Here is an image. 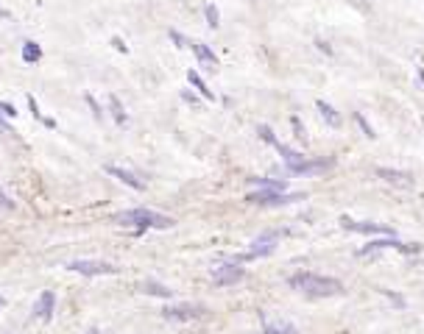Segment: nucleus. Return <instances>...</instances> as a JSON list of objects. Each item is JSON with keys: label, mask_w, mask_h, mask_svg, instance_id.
<instances>
[{"label": "nucleus", "mask_w": 424, "mask_h": 334, "mask_svg": "<svg viewBox=\"0 0 424 334\" xmlns=\"http://www.w3.org/2000/svg\"><path fill=\"white\" fill-rule=\"evenodd\" d=\"M112 178H117L120 184H126L128 189H137V192H143L148 184H146V178L143 176H139V173H134V170H128V167H120V165H106L104 167Z\"/></svg>", "instance_id": "11"}, {"label": "nucleus", "mask_w": 424, "mask_h": 334, "mask_svg": "<svg viewBox=\"0 0 424 334\" xmlns=\"http://www.w3.org/2000/svg\"><path fill=\"white\" fill-rule=\"evenodd\" d=\"M168 39H171V42H173V48H179V50L190 48V39H187L182 31H176V28H171V31H168Z\"/></svg>", "instance_id": "29"}, {"label": "nucleus", "mask_w": 424, "mask_h": 334, "mask_svg": "<svg viewBox=\"0 0 424 334\" xmlns=\"http://www.w3.org/2000/svg\"><path fill=\"white\" fill-rule=\"evenodd\" d=\"M204 306L201 304H193V301H179V304H168L162 306V317L165 320H173V323H190V320H198L204 317Z\"/></svg>", "instance_id": "8"}, {"label": "nucleus", "mask_w": 424, "mask_h": 334, "mask_svg": "<svg viewBox=\"0 0 424 334\" xmlns=\"http://www.w3.org/2000/svg\"><path fill=\"white\" fill-rule=\"evenodd\" d=\"M0 20H12V12L6 6H0Z\"/></svg>", "instance_id": "38"}, {"label": "nucleus", "mask_w": 424, "mask_h": 334, "mask_svg": "<svg viewBox=\"0 0 424 334\" xmlns=\"http://www.w3.org/2000/svg\"><path fill=\"white\" fill-rule=\"evenodd\" d=\"M374 173H377V178H383L385 184H394V187H410L413 184V176L405 173V170H396V167H377Z\"/></svg>", "instance_id": "14"}, {"label": "nucleus", "mask_w": 424, "mask_h": 334, "mask_svg": "<svg viewBox=\"0 0 424 334\" xmlns=\"http://www.w3.org/2000/svg\"><path fill=\"white\" fill-rule=\"evenodd\" d=\"M204 23L215 31V28H221V9L215 6V3H204Z\"/></svg>", "instance_id": "23"}, {"label": "nucleus", "mask_w": 424, "mask_h": 334, "mask_svg": "<svg viewBox=\"0 0 424 334\" xmlns=\"http://www.w3.org/2000/svg\"><path fill=\"white\" fill-rule=\"evenodd\" d=\"M187 84L204 98V101H215V92H212L209 87H206V81L201 79V73L198 70H187Z\"/></svg>", "instance_id": "20"}, {"label": "nucleus", "mask_w": 424, "mask_h": 334, "mask_svg": "<svg viewBox=\"0 0 424 334\" xmlns=\"http://www.w3.org/2000/svg\"><path fill=\"white\" fill-rule=\"evenodd\" d=\"M67 271L95 279V276H115L120 267H115L112 262H104V259H73V262H67Z\"/></svg>", "instance_id": "7"}, {"label": "nucleus", "mask_w": 424, "mask_h": 334, "mask_svg": "<svg viewBox=\"0 0 424 334\" xmlns=\"http://www.w3.org/2000/svg\"><path fill=\"white\" fill-rule=\"evenodd\" d=\"M15 207H17V204H15V198H12V195H9V192H6L3 187H0V209H6V212H15Z\"/></svg>", "instance_id": "30"}, {"label": "nucleus", "mask_w": 424, "mask_h": 334, "mask_svg": "<svg viewBox=\"0 0 424 334\" xmlns=\"http://www.w3.org/2000/svg\"><path fill=\"white\" fill-rule=\"evenodd\" d=\"M26 103H28V112L34 114V120H39V117H42V112H39V103H37V98H34V95H26Z\"/></svg>", "instance_id": "33"}, {"label": "nucleus", "mask_w": 424, "mask_h": 334, "mask_svg": "<svg viewBox=\"0 0 424 334\" xmlns=\"http://www.w3.org/2000/svg\"><path fill=\"white\" fill-rule=\"evenodd\" d=\"M296 200H305V192H279V189H254L246 195V204L260 207V209H279V207H291Z\"/></svg>", "instance_id": "4"}, {"label": "nucleus", "mask_w": 424, "mask_h": 334, "mask_svg": "<svg viewBox=\"0 0 424 334\" xmlns=\"http://www.w3.org/2000/svg\"><path fill=\"white\" fill-rule=\"evenodd\" d=\"M3 306H6V298H3V295H0V309H3Z\"/></svg>", "instance_id": "41"}, {"label": "nucleus", "mask_w": 424, "mask_h": 334, "mask_svg": "<svg viewBox=\"0 0 424 334\" xmlns=\"http://www.w3.org/2000/svg\"><path fill=\"white\" fill-rule=\"evenodd\" d=\"M273 151L282 156V165H285V167H291V165H299L302 159H307L302 151H296V148H291V145H285V143H279Z\"/></svg>", "instance_id": "22"}, {"label": "nucleus", "mask_w": 424, "mask_h": 334, "mask_svg": "<svg viewBox=\"0 0 424 334\" xmlns=\"http://www.w3.org/2000/svg\"><path fill=\"white\" fill-rule=\"evenodd\" d=\"M285 234H291V231H288V229H268V231H262V234H257V237L251 240L249 251H243V253H238V256H232V259L240 262V264L254 262V259H265V256H271V253L276 251L279 240L285 237Z\"/></svg>", "instance_id": "3"}, {"label": "nucleus", "mask_w": 424, "mask_h": 334, "mask_svg": "<svg viewBox=\"0 0 424 334\" xmlns=\"http://www.w3.org/2000/svg\"><path fill=\"white\" fill-rule=\"evenodd\" d=\"M39 123H42L45 128H50V131L56 128V120H53V117H45V114H42V117H39Z\"/></svg>", "instance_id": "37"}, {"label": "nucleus", "mask_w": 424, "mask_h": 334, "mask_svg": "<svg viewBox=\"0 0 424 334\" xmlns=\"http://www.w3.org/2000/svg\"><path fill=\"white\" fill-rule=\"evenodd\" d=\"M380 295H385V298H388V301H391L396 309H405V298H402L399 293H394V290H385V287H383V290H380Z\"/></svg>", "instance_id": "31"}, {"label": "nucleus", "mask_w": 424, "mask_h": 334, "mask_svg": "<svg viewBox=\"0 0 424 334\" xmlns=\"http://www.w3.org/2000/svg\"><path fill=\"white\" fill-rule=\"evenodd\" d=\"M190 50H193V56H195V61H198L201 67H206V70H212V73L218 70V56H215V50H212L206 42L190 39Z\"/></svg>", "instance_id": "12"}, {"label": "nucleus", "mask_w": 424, "mask_h": 334, "mask_svg": "<svg viewBox=\"0 0 424 334\" xmlns=\"http://www.w3.org/2000/svg\"><path fill=\"white\" fill-rule=\"evenodd\" d=\"M112 220H115L117 226H123V229H131L134 237H143V234L151 231V229H157V231H168V229L176 226V220H173L171 215H162V212L148 209V207L123 209V212H117Z\"/></svg>", "instance_id": "1"}, {"label": "nucleus", "mask_w": 424, "mask_h": 334, "mask_svg": "<svg viewBox=\"0 0 424 334\" xmlns=\"http://www.w3.org/2000/svg\"><path fill=\"white\" fill-rule=\"evenodd\" d=\"M139 293H146V295H151V298H162V301H171V298H173V290H171L168 284L157 282V279H146L143 284H139Z\"/></svg>", "instance_id": "16"}, {"label": "nucleus", "mask_w": 424, "mask_h": 334, "mask_svg": "<svg viewBox=\"0 0 424 334\" xmlns=\"http://www.w3.org/2000/svg\"><path fill=\"white\" fill-rule=\"evenodd\" d=\"M316 112H318V117H321L329 128H340V125H343V117H340V112H338L332 103H327V101H316Z\"/></svg>", "instance_id": "15"}, {"label": "nucleus", "mask_w": 424, "mask_h": 334, "mask_svg": "<svg viewBox=\"0 0 424 334\" xmlns=\"http://www.w3.org/2000/svg\"><path fill=\"white\" fill-rule=\"evenodd\" d=\"M84 103H87V106H90V112H93V117H95V120H98V123H101V120H104V114H106V112H104V106H101V103H98V101H95V95H90V92H87V95H84Z\"/></svg>", "instance_id": "28"}, {"label": "nucleus", "mask_w": 424, "mask_h": 334, "mask_svg": "<svg viewBox=\"0 0 424 334\" xmlns=\"http://www.w3.org/2000/svg\"><path fill=\"white\" fill-rule=\"evenodd\" d=\"M246 279V267L240 262H235L232 256H227L221 264L212 267V284L215 287H235Z\"/></svg>", "instance_id": "6"}, {"label": "nucleus", "mask_w": 424, "mask_h": 334, "mask_svg": "<svg viewBox=\"0 0 424 334\" xmlns=\"http://www.w3.org/2000/svg\"><path fill=\"white\" fill-rule=\"evenodd\" d=\"M291 128H293V137L299 143H307V128H305V123H302L299 114H291Z\"/></svg>", "instance_id": "26"}, {"label": "nucleus", "mask_w": 424, "mask_h": 334, "mask_svg": "<svg viewBox=\"0 0 424 334\" xmlns=\"http://www.w3.org/2000/svg\"><path fill=\"white\" fill-rule=\"evenodd\" d=\"M106 106H109V114H112V120H115L117 125H126V123H128L126 106H123V101H120L115 92H109V95H106Z\"/></svg>", "instance_id": "19"}, {"label": "nucleus", "mask_w": 424, "mask_h": 334, "mask_svg": "<svg viewBox=\"0 0 424 334\" xmlns=\"http://www.w3.org/2000/svg\"><path fill=\"white\" fill-rule=\"evenodd\" d=\"M53 312H56V293L53 290L39 293V298L34 301V317L48 323V320H53Z\"/></svg>", "instance_id": "13"}, {"label": "nucleus", "mask_w": 424, "mask_h": 334, "mask_svg": "<svg viewBox=\"0 0 424 334\" xmlns=\"http://www.w3.org/2000/svg\"><path fill=\"white\" fill-rule=\"evenodd\" d=\"M257 137H260L265 145H271V148H276V145H279V140H276L273 128H271V125H265V123H260V125H257Z\"/></svg>", "instance_id": "25"}, {"label": "nucleus", "mask_w": 424, "mask_h": 334, "mask_svg": "<svg viewBox=\"0 0 424 334\" xmlns=\"http://www.w3.org/2000/svg\"><path fill=\"white\" fill-rule=\"evenodd\" d=\"M288 287L307 295V298H335L343 293V284L332 276L324 273H313V271H299L288 276Z\"/></svg>", "instance_id": "2"}, {"label": "nucleus", "mask_w": 424, "mask_h": 334, "mask_svg": "<svg viewBox=\"0 0 424 334\" xmlns=\"http://www.w3.org/2000/svg\"><path fill=\"white\" fill-rule=\"evenodd\" d=\"M262 331L265 334H299L291 320H268V317H262Z\"/></svg>", "instance_id": "21"}, {"label": "nucleus", "mask_w": 424, "mask_h": 334, "mask_svg": "<svg viewBox=\"0 0 424 334\" xmlns=\"http://www.w3.org/2000/svg\"><path fill=\"white\" fill-rule=\"evenodd\" d=\"M340 226L351 234H366V237H385V234H396L391 226L385 223H374V220H351L349 215H340Z\"/></svg>", "instance_id": "9"}, {"label": "nucleus", "mask_w": 424, "mask_h": 334, "mask_svg": "<svg viewBox=\"0 0 424 334\" xmlns=\"http://www.w3.org/2000/svg\"><path fill=\"white\" fill-rule=\"evenodd\" d=\"M87 334H101V328H98V326H93V328H87Z\"/></svg>", "instance_id": "40"}, {"label": "nucleus", "mask_w": 424, "mask_h": 334, "mask_svg": "<svg viewBox=\"0 0 424 334\" xmlns=\"http://www.w3.org/2000/svg\"><path fill=\"white\" fill-rule=\"evenodd\" d=\"M351 120H355V123L360 125V131L366 134V137H369V140H377V131H374V125L369 123V117H366L363 112H355V114H351Z\"/></svg>", "instance_id": "24"}, {"label": "nucleus", "mask_w": 424, "mask_h": 334, "mask_svg": "<svg viewBox=\"0 0 424 334\" xmlns=\"http://www.w3.org/2000/svg\"><path fill=\"white\" fill-rule=\"evenodd\" d=\"M246 181L251 187H257V189H279V192L288 189V181L285 178H273V176H249Z\"/></svg>", "instance_id": "17"}, {"label": "nucleus", "mask_w": 424, "mask_h": 334, "mask_svg": "<svg viewBox=\"0 0 424 334\" xmlns=\"http://www.w3.org/2000/svg\"><path fill=\"white\" fill-rule=\"evenodd\" d=\"M20 59H23L26 64H39V61H42V45L34 42V39H26V42L20 45Z\"/></svg>", "instance_id": "18"}, {"label": "nucleus", "mask_w": 424, "mask_h": 334, "mask_svg": "<svg viewBox=\"0 0 424 334\" xmlns=\"http://www.w3.org/2000/svg\"><path fill=\"white\" fill-rule=\"evenodd\" d=\"M179 95H182V101H184L187 106H193V109H198V106H201V101H204V98H201V95H198V92H195L193 87H187V90H182Z\"/></svg>", "instance_id": "27"}, {"label": "nucleus", "mask_w": 424, "mask_h": 334, "mask_svg": "<svg viewBox=\"0 0 424 334\" xmlns=\"http://www.w3.org/2000/svg\"><path fill=\"white\" fill-rule=\"evenodd\" d=\"M109 45H112L117 53H128V45H126V39H123V36H112V39H109Z\"/></svg>", "instance_id": "35"}, {"label": "nucleus", "mask_w": 424, "mask_h": 334, "mask_svg": "<svg viewBox=\"0 0 424 334\" xmlns=\"http://www.w3.org/2000/svg\"><path fill=\"white\" fill-rule=\"evenodd\" d=\"M316 48H318L324 56H332V53H335V50L329 48V42H327V39H321V36H316Z\"/></svg>", "instance_id": "36"}, {"label": "nucleus", "mask_w": 424, "mask_h": 334, "mask_svg": "<svg viewBox=\"0 0 424 334\" xmlns=\"http://www.w3.org/2000/svg\"><path fill=\"white\" fill-rule=\"evenodd\" d=\"M416 76H418V84L424 87V67H416Z\"/></svg>", "instance_id": "39"}, {"label": "nucleus", "mask_w": 424, "mask_h": 334, "mask_svg": "<svg viewBox=\"0 0 424 334\" xmlns=\"http://www.w3.org/2000/svg\"><path fill=\"white\" fill-rule=\"evenodd\" d=\"M332 159H318V156H307V159H302L299 165H291V167H285V173L288 176H318V173H329L332 170Z\"/></svg>", "instance_id": "10"}, {"label": "nucleus", "mask_w": 424, "mask_h": 334, "mask_svg": "<svg viewBox=\"0 0 424 334\" xmlns=\"http://www.w3.org/2000/svg\"><path fill=\"white\" fill-rule=\"evenodd\" d=\"M0 114H3L6 120H12V117H17V106L9 103V101H0Z\"/></svg>", "instance_id": "32"}, {"label": "nucleus", "mask_w": 424, "mask_h": 334, "mask_svg": "<svg viewBox=\"0 0 424 334\" xmlns=\"http://www.w3.org/2000/svg\"><path fill=\"white\" fill-rule=\"evenodd\" d=\"M385 248H394V251H399L402 256H418V253H421V245H418V242H402L396 234H385V237H374L372 242H366V245L358 251V256H374V253H380V251H385Z\"/></svg>", "instance_id": "5"}, {"label": "nucleus", "mask_w": 424, "mask_h": 334, "mask_svg": "<svg viewBox=\"0 0 424 334\" xmlns=\"http://www.w3.org/2000/svg\"><path fill=\"white\" fill-rule=\"evenodd\" d=\"M0 137H15V128L9 125V120L0 114Z\"/></svg>", "instance_id": "34"}]
</instances>
